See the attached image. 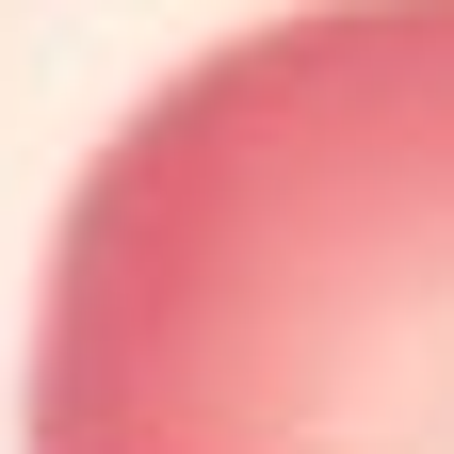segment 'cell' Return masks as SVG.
<instances>
[{"label": "cell", "mask_w": 454, "mask_h": 454, "mask_svg": "<svg viewBox=\"0 0 454 454\" xmlns=\"http://www.w3.org/2000/svg\"><path fill=\"white\" fill-rule=\"evenodd\" d=\"M17 454H454V0H293L82 162Z\"/></svg>", "instance_id": "6da1fadb"}]
</instances>
